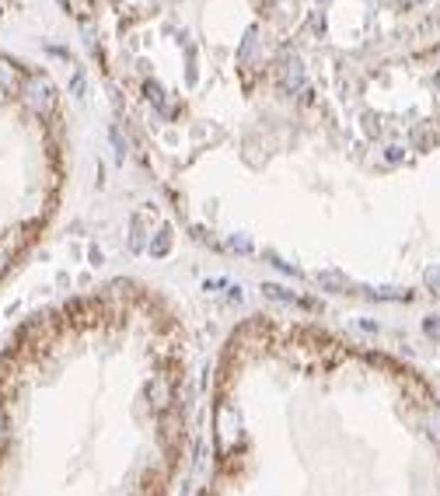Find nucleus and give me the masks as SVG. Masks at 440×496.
Segmentation results:
<instances>
[{
	"mask_svg": "<svg viewBox=\"0 0 440 496\" xmlns=\"http://www.w3.org/2000/svg\"><path fill=\"white\" fill-rule=\"evenodd\" d=\"M168 399H171L168 381H164V377H151V381H147V402L161 409V406H168Z\"/></svg>",
	"mask_w": 440,
	"mask_h": 496,
	"instance_id": "4",
	"label": "nucleus"
},
{
	"mask_svg": "<svg viewBox=\"0 0 440 496\" xmlns=\"http://www.w3.org/2000/svg\"><path fill=\"white\" fill-rule=\"evenodd\" d=\"M25 102L39 112V116H53L56 112V87L42 74H28L25 77Z\"/></svg>",
	"mask_w": 440,
	"mask_h": 496,
	"instance_id": "2",
	"label": "nucleus"
},
{
	"mask_svg": "<svg viewBox=\"0 0 440 496\" xmlns=\"http://www.w3.org/2000/svg\"><path fill=\"white\" fill-rule=\"evenodd\" d=\"M231 245L238 248V252H252V242H245V238H235V242H231Z\"/></svg>",
	"mask_w": 440,
	"mask_h": 496,
	"instance_id": "13",
	"label": "nucleus"
},
{
	"mask_svg": "<svg viewBox=\"0 0 440 496\" xmlns=\"http://www.w3.org/2000/svg\"><path fill=\"white\" fill-rule=\"evenodd\" d=\"M109 133H112V144H116V158H126V144H122V136H119V129H116V126H112V129H109Z\"/></svg>",
	"mask_w": 440,
	"mask_h": 496,
	"instance_id": "10",
	"label": "nucleus"
},
{
	"mask_svg": "<svg viewBox=\"0 0 440 496\" xmlns=\"http://www.w3.org/2000/svg\"><path fill=\"white\" fill-rule=\"evenodd\" d=\"M262 293H266V297H273V301H283V304H304L301 297L286 293V287H280V284H262Z\"/></svg>",
	"mask_w": 440,
	"mask_h": 496,
	"instance_id": "6",
	"label": "nucleus"
},
{
	"mask_svg": "<svg viewBox=\"0 0 440 496\" xmlns=\"http://www.w3.org/2000/svg\"><path fill=\"white\" fill-rule=\"evenodd\" d=\"M70 91L80 98V91H84V74H74V81H70Z\"/></svg>",
	"mask_w": 440,
	"mask_h": 496,
	"instance_id": "12",
	"label": "nucleus"
},
{
	"mask_svg": "<svg viewBox=\"0 0 440 496\" xmlns=\"http://www.w3.org/2000/svg\"><path fill=\"white\" fill-rule=\"evenodd\" d=\"M318 284L321 287H350L346 276H339V273H318Z\"/></svg>",
	"mask_w": 440,
	"mask_h": 496,
	"instance_id": "8",
	"label": "nucleus"
},
{
	"mask_svg": "<svg viewBox=\"0 0 440 496\" xmlns=\"http://www.w3.org/2000/svg\"><path fill=\"white\" fill-rule=\"evenodd\" d=\"M426 284H430L434 290H440V266H437V269H430V273H426Z\"/></svg>",
	"mask_w": 440,
	"mask_h": 496,
	"instance_id": "11",
	"label": "nucleus"
},
{
	"mask_svg": "<svg viewBox=\"0 0 440 496\" xmlns=\"http://www.w3.org/2000/svg\"><path fill=\"white\" fill-rule=\"evenodd\" d=\"M168 252H171V227H161L158 234H154V242H151V255L164 259Z\"/></svg>",
	"mask_w": 440,
	"mask_h": 496,
	"instance_id": "5",
	"label": "nucleus"
},
{
	"mask_svg": "<svg viewBox=\"0 0 440 496\" xmlns=\"http://www.w3.org/2000/svg\"><path fill=\"white\" fill-rule=\"evenodd\" d=\"M280 81L286 91H304V63L297 60V56H286V67H283V74H280Z\"/></svg>",
	"mask_w": 440,
	"mask_h": 496,
	"instance_id": "3",
	"label": "nucleus"
},
{
	"mask_svg": "<svg viewBox=\"0 0 440 496\" xmlns=\"http://www.w3.org/2000/svg\"><path fill=\"white\" fill-rule=\"evenodd\" d=\"M129 248H133V252H140V248H144V231H140V224H133V234H129Z\"/></svg>",
	"mask_w": 440,
	"mask_h": 496,
	"instance_id": "9",
	"label": "nucleus"
},
{
	"mask_svg": "<svg viewBox=\"0 0 440 496\" xmlns=\"http://www.w3.org/2000/svg\"><path fill=\"white\" fill-rule=\"evenodd\" d=\"M437 87H440V74H437Z\"/></svg>",
	"mask_w": 440,
	"mask_h": 496,
	"instance_id": "14",
	"label": "nucleus"
},
{
	"mask_svg": "<svg viewBox=\"0 0 440 496\" xmlns=\"http://www.w3.org/2000/svg\"><path fill=\"white\" fill-rule=\"evenodd\" d=\"M147 95H151V102L158 105V112H168V116H175V105H171V102L164 98V91H161V87H158L154 81L147 84Z\"/></svg>",
	"mask_w": 440,
	"mask_h": 496,
	"instance_id": "7",
	"label": "nucleus"
},
{
	"mask_svg": "<svg viewBox=\"0 0 440 496\" xmlns=\"http://www.w3.org/2000/svg\"><path fill=\"white\" fill-rule=\"evenodd\" d=\"M18 105H25V81L18 84V87L0 84V119H4L7 112H14ZM4 168H7V151H4V144H0V175H4ZM4 207H7V196H4V189H0V276L11 269V262L18 259V252L25 248L32 227H36V220H28V217H21V213H7Z\"/></svg>",
	"mask_w": 440,
	"mask_h": 496,
	"instance_id": "1",
	"label": "nucleus"
}]
</instances>
